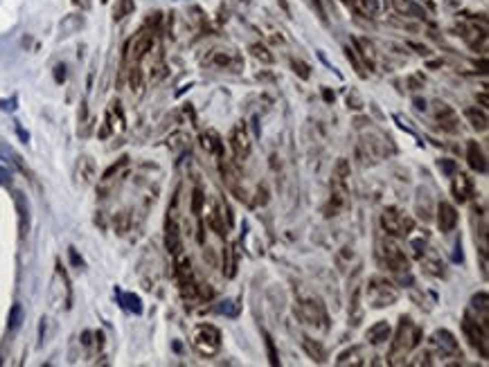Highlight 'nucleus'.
<instances>
[{"instance_id":"f257e3e1","label":"nucleus","mask_w":489,"mask_h":367,"mask_svg":"<svg viewBox=\"0 0 489 367\" xmlns=\"http://www.w3.org/2000/svg\"><path fill=\"white\" fill-rule=\"evenodd\" d=\"M421 342V329L410 320V318L403 316L399 320V326H397V334H394V340L390 344V358L388 362L390 365H401L406 362L403 358Z\"/></svg>"},{"instance_id":"f03ea898","label":"nucleus","mask_w":489,"mask_h":367,"mask_svg":"<svg viewBox=\"0 0 489 367\" xmlns=\"http://www.w3.org/2000/svg\"><path fill=\"white\" fill-rule=\"evenodd\" d=\"M376 257H379L381 266H385L390 272H394V275L408 272L406 254H403L401 250H399V246L392 244L390 239H379V244H376Z\"/></svg>"},{"instance_id":"7ed1b4c3","label":"nucleus","mask_w":489,"mask_h":367,"mask_svg":"<svg viewBox=\"0 0 489 367\" xmlns=\"http://www.w3.org/2000/svg\"><path fill=\"white\" fill-rule=\"evenodd\" d=\"M347 194H349V162L345 158H340L334 167V178H331V205H334V212L345 205Z\"/></svg>"},{"instance_id":"20e7f679","label":"nucleus","mask_w":489,"mask_h":367,"mask_svg":"<svg viewBox=\"0 0 489 367\" xmlns=\"http://www.w3.org/2000/svg\"><path fill=\"white\" fill-rule=\"evenodd\" d=\"M192 342L199 349L201 356H214L221 349V331L214 324H199L194 329Z\"/></svg>"},{"instance_id":"39448f33","label":"nucleus","mask_w":489,"mask_h":367,"mask_svg":"<svg viewBox=\"0 0 489 367\" xmlns=\"http://www.w3.org/2000/svg\"><path fill=\"white\" fill-rule=\"evenodd\" d=\"M487 329H489V326H484L480 320H473L469 311L464 313V318H462V331H464V336L469 338L471 347H473L475 352H480V356H482V358L489 356V347H487V342H489L487 338H489V336H487Z\"/></svg>"},{"instance_id":"423d86ee","label":"nucleus","mask_w":489,"mask_h":367,"mask_svg":"<svg viewBox=\"0 0 489 367\" xmlns=\"http://www.w3.org/2000/svg\"><path fill=\"white\" fill-rule=\"evenodd\" d=\"M381 226H383L385 234L390 236H410V232L415 230V221L408 214L399 212V210L390 208L381 214Z\"/></svg>"},{"instance_id":"0eeeda50","label":"nucleus","mask_w":489,"mask_h":367,"mask_svg":"<svg viewBox=\"0 0 489 367\" xmlns=\"http://www.w3.org/2000/svg\"><path fill=\"white\" fill-rule=\"evenodd\" d=\"M367 295H370V304L374 308L390 306L399 298L397 290L392 288V284L388 280H383V277H372L370 284H367Z\"/></svg>"},{"instance_id":"6e6552de","label":"nucleus","mask_w":489,"mask_h":367,"mask_svg":"<svg viewBox=\"0 0 489 367\" xmlns=\"http://www.w3.org/2000/svg\"><path fill=\"white\" fill-rule=\"evenodd\" d=\"M295 313L300 316V320L307 322V324H313V326H327V313L325 308H322L320 300H304V302L298 304V308H295Z\"/></svg>"},{"instance_id":"1a4fd4ad","label":"nucleus","mask_w":489,"mask_h":367,"mask_svg":"<svg viewBox=\"0 0 489 367\" xmlns=\"http://www.w3.org/2000/svg\"><path fill=\"white\" fill-rule=\"evenodd\" d=\"M230 146H232V154H235V158H248L250 156V149H253V144H250V138L248 133H246V124H237L235 128H232L230 133Z\"/></svg>"},{"instance_id":"9d476101","label":"nucleus","mask_w":489,"mask_h":367,"mask_svg":"<svg viewBox=\"0 0 489 367\" xmlns=\"http://www.w3.org/2000/svg\"><path fill=\"white\" fill-rule=\"evenodd\" d=\"M460 221V214H457L455 205H451L448 200H442L437 205V226L442 232H453Z\"/></svg>"},{"instance_id":"9b49d317","label":"nucleus","mask_w":489,"mask_h":367,"mask_svg":"<svg viewBox=\"0 0 489 367\" xmlns=\"http://www.w3.org/2000/svg\"><path fill=\"white\" fill-rule=\"evenodd\" d=\"M433 344H437L439 352L444 354V356H457L460 352V342L455 340V336L451 334L448 329H437L433 334Z\"/></svg>"},{"instance_id":"f8f14e48","label":"nucleus","mask_w":489,"mask_h":367,"mask_svg":"<svg viewBox=\"0 0 489 367\" xmlns=\"http://www.w3.org/2000/svg\"><path fill=\"white\" fill-rule=\"evenodd\" d=\"M473 180H471L466 174H455L453 176V185H451V192L453 196H455V200H460V203H466V200L473 196Z\"/></svg>"},{"instance_id":"ddd939ff","label":"nucleus","mask_w":489,"mask_h":367,"mask_svg":"<svg viewBox=\"0 0 489 367\" xmlns=\"http://www.w3.org/2000/svg\"><path fill=\"white\" fill-rule=\"evenodd\" d=\"M466 160H469V167L478 174H487V156H484L482 146L478 142L471 140L466 144Z\"/></svg>"},{"instance_id":"4468645a","label":"nucleus","mask_w":489,"mask_h":367,"mask_svg":"<svg viewBox=\"0 0 489 367\" xmlns=\"http://www.w3.org/2000/svg\"><path fill=\"white\" fill-rule=\"evenodd\" d=\"M435 118H437L439 126H442L444 131H448V133H457V131H460V126H457V118H455V113H453L451 106L439 104V102H437V108H435Z\"/></svg>"},{"instance_id":"2eb2a0df","label":"nucleus","mask_w":489,"mask_h":367,"mask_svg":"<svg viewBox=\"0 0 489 367\" xmlns=\"http://www.w3.org/2000/svg\"><path fill=\"white\" fill-rule=\"evenodd\" d=\"M75 178H77L79 185H91L93 182V178H95V162H93L88 156H82V158L77 160Z\"/></svg>"},{"instance_id":"dca6fc26","label":"nucleus","mask_w":489,"mask_h":367,"mask_svg":"<svg viewBox=\"0 0 489 367\" xmlns=\"http://www.w3.org/2000/svg\"><path fill=\"white\" fill-rule=\"evenodd\" d=\"M426 252V250H424ZM421 259V268H424L428 275L433 277H444V264H442V257H439L437 252H433V250H428V252L424 254Z\"/></svg>"},{"instance_id":"f3484780","label":"nucleus","mask_w":489,"mask_h":367,"mask_svg":"<svg viewBox=\"0 0 489 367\" xmlns=\"http://www.w3.org/2000/svg\"><path fill=\"white\" fill-rule=\"evenodd\" d=\"M415 210L419 214V218L430 221L433 218V198L426 190H417V198H415Z\"/></svg>"},{"instance_id":"a211bd4d","label":"nucleus","mask_w":489,"mask_h":367,"mask_svg":"<svg viewBox=\"0 0 489 367\" xmlns=\"http://www.w3.org/2000/svg\"><path fill=\"white\" fill-rule=\"evenodd\" d=\"M367 340H370L372 344H383V342H388L390 340V324L385 320H381V322H376V324H372L370 329H367Z\"/></svg>"},{"instance_id":"6ab92c4d","label":"nucleus","mask_w":489,"mask_h":367,"mask_svg":"<svg viewBox=\"0 0 489 367\" xmlns=\"http://www.w3.org/2000/svg\"><path fill=\"white\" fill-rule=\"evenodd\" d=\"M165 244H167V250L172 254H181L183 246H181V234H178V226L174 221H167V234H165Z\"/></svg>"},{"instance_id":"aec40b11","label":"nucleus","mask_w":489,"mask_h":367,"mask_svg":"<svg viewBox=\"0 0 489 367\" xmlns=\"http://www.w3.org/2000/svg\"><path fill=\"white\" fill-rule=\"evenodd\" d=\"M203 146L208 154H217V156H223V142H221V136L217 131H205L203 133Z\"/></svg>"},{"instance_id":"412c9836","label":"nucleus","mask_w":489,"mask_h":367,"mask_svg":"<svg viewBox=\"0 0 489 367\" xmlns=\"http://www.w3.org/2000/svg\"><path fill=\"white\" fill-rule=\"evenodd\" d=\"M302 349L309 354V358H313L316 362H325L327 354H325V349H322V344L316 342V340H311L309 336H304V338H302Z\"/></svg>"},{"instance_id":"4be33fe9","label":"nucleus","mask_w":489,"mask_h":367,"mask_svg":"<svg viewBox=\"0 0 489 367\" xmlns=\"http://www.w3.org/2000/svg\"><path fill=\"white\" fill-rule=\"evenodd\" d=\"M464 118L469 120L471 126H473L478 133H484V131H487V124H489V122H487V115H484L482 110H478V108H466V110H464Z\"/></svg>"},{"instance_id":"5701e85b","label":"nucleus","mask_w":489,"mask_h":367,"mask_svg":"<svg viewBox=\"0 0 489 367\" xmlns=\"http://www.w3.org/2000/svg\"><path fill=\"white\" fill-rule=\"evenodd\" d=\"M223 216H226V214L219 212V208H212V210L208 212V226L212 228V230L217 232L219 236H226V223L221 221Z\"/></svg>"},{"instance_id":"b1692460","label":"nucleus","mask_w":489,"mask_h":367,"mask_svg":"<svg viewBox=\"0 0 489 367\" xmlns=\"http://www.w3.org/2000/svg\"><path fill=\"white\" fill-rule=\"evenodd\" d=\"M16 205H19V216H21V236H25L28 234V230H30V210H28V203H25V198L23 196H16Z\"/></svg>"},{"instance_id":"393cba45","label":"nucleus","mask_w":489,"mask_h":367,"mask_svg":"<svg viewBox=\"0 0 489 367\" xmlns=\"http://www.w3.org/2000/svg\"><path fill=\"white\" fill-rule=\"evenodd\" d=\"M361 352L363 349L361 347H352V349H347V352H343L338 356V365H365L363 360H358V356H361Z\"/></svg>"},{"instance_id":"a878e982","label":"nucleus","mask_w":489,"mask_h":367,"mask_svg":"<svg viewBox=\"0 0 489 367\" xmlns=\"http://www.w3.org/2000/svg\"><path fill=\"white\" fill-rule=\"evenodd\" d=\"M487 293H478V295H473L471 298V311H478L480 313V320H489L487 318Z\"/></svg>"},{"instance_id":"bb28decb","label":"nucleus","mask_w":489,"mask_h":367,"mask_svg":"<svg viewBox=\"0 0 489 367\" xmlns=\"http://www.w3.org/2000/svg\"><path fill=\"white\" fill-rule=\"evenodd\" d=\"M354 10L365 16H376L379 12V0H354Z\"/></svg>"},{"instance_id":"cd10ccee","label":"nucleus","mask_w":489,"mask_h":367,"mask_svg":"<svg viewBox=\"0 0 489 367\" xmlns=\"http://www.w3.org/2000/svg\"><path fill=\"white\" fill-rule=\"evenodd\" d=\"M133 10H136L133 0H118V2H115V7H113V18L115 20H122L124 16H129Z\"/></svg>"},{"instance_id":"c85d7f7f","label":"nucleus","mask_w":489,"mask_h":367,"mask_svg":"<svg viewBox=\"0 0 489 367\" xmlns=\"http://www.w3.org/2000/svg\"><path fill=\"white\" fill-rule=\"evenodd\" d=\"M120 300L124 302V308H129L131 313H138V316L142 313V302H140V298H138V295H133V293H120Z\"/></svg>"},{"instance_id":"c756f323","label":"nucleus","mask_w":489,"mask_h":367,"mask_svg":"<svg viewBox=\"0 0 489 367\" xmlns=\"http://www.w3.org/2000/svg\"><path fill=\"white\" fill-rule=\"evenodd\" d=\"M23 316H25V313H23V306H21V304H14V306H12V311H10L7 329H10V331H16V329H19V326L23 324Z\"/></svg>"},{"instance_id":"7c9ffc66","label":"nucleus","mask_w":489,"mask_h":367,"mask_svg":"<svg viewBox=\"0 0 489 367\" xmlns=\"http://www.w3.org/2000/svg\"><path fill=\"white\" fill-rule=\"evenodd\" d=\"M250 54H253L257 61H262V64H273V54L268 52L266 46H262V43H255V46H250Z\"/></svg>"},{"instance_id":"2f4dec72","label":"nucleus","mask_w":489,"mask_h":367,"mask_svg":"<svg viewBox=\"0 0 489 367\" xmlns=\"http://www.w3.org/2000/svg\"><path fill=\"white\" fill-rule=\"evenodd\" d=\"M214 311H217L219 316H230V318H235L237 313H239V306L235 304V300H223V302H219L217 306H214Z\"/></svg>"},{"instance_id":"473e14b6","label":"nucleus","mask_w":489,"mask_h":367,"mask_svg":"<svg viewBox=\"0 0 489 367\" xmlns=\"http://www.w3.org/2000/svg\"><path fill=\"white\" fill-rule=\"evenodd\" d=\"M397 7L401 12H408V14H412L415 18H424V16H426V12L421 10V7L412 5V2H408V0H397Z\"/></svg>"},{"instance_id":"72a5a7b5","label":"nucleus","mask_w":489,"mask_h":367,"mask_svg":"<svg viewBox=\"0 0 489 367\" xmlns=\"http://www.w3.org/2000/svg\"><path fill=\"white\" fill-rule=\"evenodd\" d=\"M291 68H293V72L298 74L300 79H304L307 82L309 77H311V68H309L304 61H298V59H291Z\"/></svg>"},{"instance_id":"f704fd0d","label":"nucleus","mask_w":489,"mask_h":367,"mask_svg":"<svg viewBox=\"0 0 489 367\" xmlns=\"http://www.w3.org/2000/svg\"><path fill=\"white\" fill-rule=\"evenodd\" d=\"M203 203H205V196H203V190H199L196 187L194 192H192V212L199 216L201 212H203Z\"/></svg>"},{"instance_id":"c9c22d12","label":"nucleus","mask_w":489,"mask_h":367,"mask_svg":"<svg viewBox=\"0 0 489 367\" xmlns=\"http://www.w3.org/2000/svg\"><path fill=\"white\" fill-rule=\"evenodd\" d=\"M345 52H347V59H349V64L354 66V70H356V74H358V77H361V79H365V77H367V72H365V68H363V64H361V61H358L356 50H352V48H347V50H345Z\"/></svg>"},{"instance_id":"e433bc0d","label":"nucleus","mask_w":489,"mask_h":367,"mask_svg":"<svg viewBox=\"0 0 489 367\" xmlns=\"http://www.w3.org/2000/svg\"><path fill=\"white\" fill-rule=\"evenodd\" d=\"M212 64L217 66V68H232V56L228 54V52H214V56H212Z\"/></svg>"},{"instance_id":"4c0bfd02","label":"nucleus","mask_w":489,"mask_h":367,"mask_svg":"<svg viewBox=\"0 0 489 367\" xmlns=\"http://www.w3.org/2000/svg\"><path fill=\"white\" fill-rule=\"evenodd\" d=\"M437 167H439V172H444L446 176H455V174H457V164H455V160L442 158V160H437Z\"/></svg>"},{"instance_id":"58836bf2","label":"nucleus","mask_w":489,"mask_h":367,"mask_svg":"<svg viewBox=\"0 0 489 367\" xmlns=\"http://www.w3.org/2000/svg\"><path fill=\"white\" fill-rule=\"evenodd\" d=\"M127 162H129V158H120V162H115L113 164V167H109V169H106V172H104V176H102V180H111V178H113L115 176V174H118L120 172V169H122V167H127Z\"/></svg>"},{"instance_id":"ea45409f","label":"nucleus","mask_w":489,"mask_h":367,"mask_svg":"<svg viewBox=\"0 0 489 367\" xmlns=\"http://www.w3.org/2000/svg\"><path fill=\"white\" fill-rule=\"evenodd\" d=\"M264 342H266V352H268V358H271V365H277V352H275V342L268 334H264Z\"/></svg>"},{"instance_id":"a19ab883","label":"nucleus","mask_w":489,"mask_h":367,"mask_svg":"<svg viewBox=\"0 0 489 367\" xmlns=\"http://www.w3.org/2000/svg\"><path fill=\"white\" fill-rule=\"evenodd\" d=\"M347 106H349V108H354V110H363V106H365V104H363V100L358 97V92L352 90L347 95Z\"/></svg>"},{"instance_id":"79ce46f5","label":"nucleus","mask_w":489,"mask_h":367,"mask_svg":"<svg viewBox=\"0 0 489 367\" xmlns=\"http://www.w3.org/2000/svg\"><path fill=\"white\" fill-rule=\"evenodd\" d=\"M131 88H133V90H140V88H142V74H140V70H138V68L131 70Z\"/></svg>"},{"instance_id":"37998d69","label":"nucleus","mask_w":489,"mask_h":367,"mask_svg":"<svg viewBox=\"0 0 489 367\" xmlns=\"http://www.w3.org/2000/svg\"><path fill=\"white\" fill-rule=\"evenodd\" d=\"M311 5H313V10L318 12V18H320V23H322V25H329V20H327L325 10H322V5H320V0H311Z\"/></svg>"},{"instance_id":"c03bdc74","label":"nucleus","mask_w":489,"mask_h":367,"mask_svg":"<svg viewBox=\"0 0 489 367\" xmlns=\"http://www.w3.org/2000/svg\"><path fill=\"white\" fill-rule=\"evenodd\" d=\"M408 86H410L412 90H419V88H424V79H421L419 74H412V77H408Z\"/></svg>"},{"instance_id":"a18cd8bd","label":"nucleus","mask_w":489,"mask_h":367,"mask_svg":"<svg viewBox=\"0 0 489 367\" xmlns=\"http://www.w3.org/2000/svg\"><path fill=\"white\" fill-rule=\"evenodd\" d=\"M412 250H415L417 257H421V252L426 250V241L424 239H415V241H412Z\"/></svg>"},{"instance_id":"49530a36","label":"nucleus","mask_w":489,"mask_h":367,"mask_svg":"<svg viewBox=\"0 0 489 367\" xmlns=\"http://www.w3.org/2000/svg\"><path fill=\"white\" fill-rule=\"evenodd\" d=\"M55 79H57V84L66 82V66H57V68H55Z\"/></svg>"},{"instance_id":"de8ad7c7","label":"nucleus","mask_w":489,"mask_h":367,"mask_svg":"<svg viewBox=\"0 0 489 367\" xmlns=\"http://www.w3.org/2000/svg\"><path fill=\"white\" fill-rule=\"evenodd\" d=\"M12 182V174L7 169H0V185H10Z\"/></svg>"},{"instance_id":"09e8293b","label":"nucleus","mask_w":489,"mask_h":367,"mask_svg":"<svg viewBox=\"0 0 489 367\" xmlns=\"http://www.w3.org/2000/svg\"><path fill=\"white\" fill-rule=\"evenodd\" d=\"M0 108H3V110H14L16 108V100L12 97V100H7V102H0Z\"/></svg>"},{"instance_id":"8fccbe9b","label":"nucleus","mask_w":489,"mask_h":367,"mask_svg":"<svg viewBox=\"0 0 489 367\" xmlns=\"http://www.w3.org/2000/svg\"><path fill=\"white\" fill-rule=\"evenodd\" d=\"M70 259H73V264H75V266H79V268L84 266V262H82V259H79V254H77V250H75V248H70Z\"/></svg>"},{"instance_id":"3c124183","label":"nucleus","mask_w":489,"mask_h":367,"mask_svg":"<svg viewBox=\"0 0 489 367\" xmlns=\"http://www.w3.org/2000/svg\"><path fill=\"white\" fill-rule=\"evenodd\" d=\"M0 158L3 160H7V158H14V154H12V149H7L5 144L0 146Z\"/></svg>"},{"instance_id":"603ef678","label":"nucleus","mask_w":489,"mask_h":367,"mask_svg":"<svg viewBox=\"0 0 489 367\" xmlns=\"http://www.w3.org/2000/svg\"><path fill=\"white\" fill-rule=\"evenodd\" d=\"M408 46H410L412 48V50H417V52H419V54H428V50H426V46H419V43H408Z\"/></svg>"},{"instance_id":"864d4df0","label":"nucleus","mask_w":489,"mask_h":367,"mask_svg":"<svg viewBox=\"0 0 489 367\" xmlns=\"http://www.w3.org/2000/svg\"><path fill=\"white\" fill-rule=\"evenodd\" d=\"M16 133H19V138H21V140H23V142H25V144H28V140H30V136H28V133H25V131H23V128H21V124H16Z\"/></svg>"},{"instance_id":"5fc2aeb1","label":"nucleus","mask_w":489,"mask_h":367,"mask_svg":"<svg viewBox=\"0 0 489 367\" xmlns=\"http://www.w3.org/2000/svg\"><path fill=\"white\" fill-rule=\"evenodd\" d=\"M77 7H82V10H91V0H73Z\"/></svg>"},{"instance_id":"6e6d98bb","label":"nucleus","mask_w":489,"mask_h":367,"mask_svg":"<svg viewBox=\"0 0 489 367\" xmlns=\"http://www.w3.org/2000/svg\"><path fill=\"white\" fill-rule=\"evenodd\" d=\"M415 108H417V110H426V102L417 97V100H415Z\"/></svg>"},{"instance_id":"4d7b16f0","label":"nucleus","mask_w":489,"mask_h":367,"mask_svg":"<svg viewBox=\"0 0 489 367\" xmlns=\"http://www.w3.org/2000/svg\"><path fill=\"white\" fill-rule=\"evenodd\" d=\"M322 97H325V102H334V92L331 90H322Z\"/></svg>"},{"instance_id":"13d9d810","label":"nucleus","mask_w":489,"mask_h":367,"mask_svg":"<svg viewBox=\"0 0 489 367\" xmlns=\"http://www.w3.org/2000/svg\"><path fill=\"white\" fill-rule=\"evenodd\" d=\"M480 104L487 106V92H482V95H480Z\"/></svg>"}]
</instances>
